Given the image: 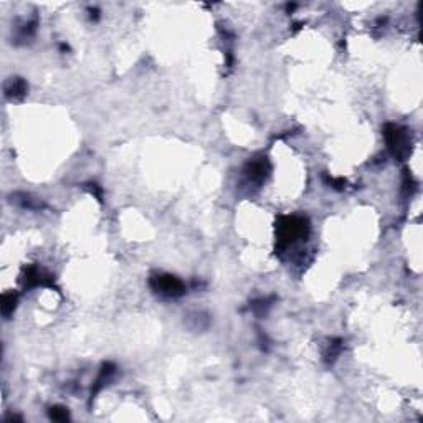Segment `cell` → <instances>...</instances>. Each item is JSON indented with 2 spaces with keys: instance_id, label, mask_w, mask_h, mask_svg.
I'll return each instance as SVG.
<instances>
[{
  "instance_id": "obj_1",
  "label": "cell",
  "mask_w": 423,
  "mask_h": 423,
  "mask_svg": "<svg viewBox=\"0 0 423 423\" xmlns=\"http://www.w3.org/2000/svg\"><path fill=\"white\" fill-rule=\"evenodd\" d=\"M156 281H157V289L164 294H169V296H179L183 291L182 283L174 276H159Z\"/></svg>"
},
{
  "instance_id": "obj_2",
  "label": "cell",
  "mask_w": 423,
  "mask_h": 423,
  "mask_svg": "<svg viewBox=\"0 0 423 423\" xmlns=\"http://www.w3.org/2000/svg\"><path fill=\"white\" fill-rule=\"evenodd\" d=\"M50 417H52L53 420L65 422V420H68V412L65 409H61V407H55V409L50 410Z\"/></svg>"
}]
</instances>
